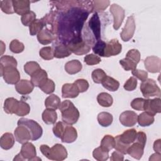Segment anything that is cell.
I'll return each instance as SVG.
<instances>
[{
	"mask_svg": "<svg viewBox=\"0 0 161 161\" xmlns=\"http://www.w3.org/2000/svg\"><path fill=\"white\" fill-rule=\"evenodd\" d=\"M18 125H24L29 130L31 135V140L35 141L38 140L43 133L42 126L35 121L28 118H22L18 119Z\"/></svg>",
	"mask_w": 161,
	"mask_h": 161,
	"instance_id": "8992f818",
	"label": "cell"
},
{
	"mask_svg": "<svg viewBox=\"0 0 161 161\" xmlns=\"http://www.w3.org/2000/svg\"><path fill=\"white\" fill-rule=\"evenodd\" d=\"M74 84L76 86L79 93L86 92L89 87L88 82L86 79H79L75 80Z\"/></svg>",
	"mask_w": 161,
	"mask_h": 161,
	"instance_id": "816d5d0a",
	"label": "cell"
},
{
	"mask_svg": "<svg viewBox=\"0 0 161 161\" xmlns=\"http://www.w3.org/2000/svg\"><path fill=\"white\" fill-rule=\"evenodd\" d=\"M0 64L2 65L4 67H16L18 63L15 58H14L13 57L9 55H3L0 58Z\"/></svg>",
	"mask_w": 161,
	"mask_h": 161,
	"instance_id": "7bdbcfd3",
	"label": "cell"
},
{
	"mask_svg": "<svg viewBox=\"0 0 161 161\" xmlns=\"http://www.w3.org/2000/svg\"><path fill=\"white\" fill-rule=\"evenodd\" d=\"M136 86H137L136 78H135V77H131L124 84L123 87L126 91H132L136 88Z\"/></svg>",
	"mask_w": 161,
	"mask_h": 161,
	"instance_id": "db71d44e",
	"label": "cell"
},
{
	"mask_svg": "<svg viewBox=\"0 0 161 161\" xmlns=\"http://www.w3.org/2000/svg\"><path fill=\"white\" fill-rule=\"evenodd\" d=\"M97 101L99 105L104 108L110 107L113 103L112 96L107 92H101L97 96Z\"/></svg>",
	"mask_w": 161,
	"mask_h": 161,
	"instance_id": "836d02e7",
	"label": "cell"
},
{
	"mask_svg": "<svg viewBox=\"0 0 161 161\" xmlns=\"http://www.w3.org/2000/svg\"><path fill=\"white\" fill-rule=\"evenodd\" d=\"M53 53L54 57L57 58H63L67 57L72 52L68 48L67 45L63 43H57L56 45H53Z\"/></svg>",
	"mask_w": 161,
	"mask_h": 161,
	"instance_id": "603a6c76",
	"label": "cell"
},
{
	"mask_svg": "<svg viewBox=\"0 0 161 161\" xmlns=\"http://www.w3.org/2000/svg\"><path fill=\"white\" fill-rule=\"evenodd\" d=\"M65 70L70 75L75 74L79 72L82 68L80 62L78 60H72L67 62L65 65Z\"/></svg>",
	"mask_w": 161,
	"mask_h": 161,
	"instance_id": "4316f807",
	"label": "cell"
},
{
	"mask_svg": "<svg viewBox=\"0 0 161 161\" xmlns=\"http://www.w3.org/2000/svg\"><path fill=\"white\" fill-rule=\"evenodd\" d=\"M40 69L41 68L40 65L35 61L28 62L24 65L25 72L30 76H31L34 73H35L37 70H38Z\"/></svg>",
	"mask_w": 161,
	"mask_h": 161,
	"instance_id": "ab89813d",
	"label": "cell"
},
{
	"mask_svg": "<svg viewBox=\"0 0 161 161\" xmlns=\"http://www.w3.org/2000/svg\"><path fill=\"white\" fill-rule=\"evenodd\" d=\"M92 156L94 159L98 161H105L109 158V152L103 150L100 147L95 148L92 152Z\"/></svg>",
	"mask_w": 161,
	"mask_h": 161,
	"instance_id": "f35d334b",
	"label": "cell"
},
{
	"mask_svg": "<svg viewBox=\"0 0 161 161\" xmlns=\"http://www.w3.org/2000/svg\"><path fill=\"white\" fill-rule=\"evenodd\" d=\"M101 84L105 89L111 92L117 91L119 87V82L117 80L108 75L106 76Z\"/></svg>",
	"mask_w": 161,
	"mask_h": 161,
	"instance_id": "f546056e",
	"label": "cell"
},
{
	"mask_svg": "<svg viewBox=\"0 0 161 161\" xmlns=\"http://www.w3.org/2000/svg\"><path fill=\"white\" fill-rule=\"evenodd\" d=\"M88 28L96 41L101 40V21L98 13H94L88 22Z\"/></svg>",
	"mask_w": 161,
	"mask_h": 161,
	"instance_id": "52a82bcc",
	"label": "cell"
},
{
	"mask_svg": "<svg viewBox=\"0 0 161 161\" xmlns=\"http://www.w3.org/2000/svg\"><path fill=\"white\" fill-rule=\"evenodd\" d=\"M137 114L133 111H125L119 115V121L125 126L131 127L137 122Z\"/></svg>",
	"mask_w": 161,
	"mask_h": 161,
	"instance_id": "2e32d148",
	"label": "cell"
},
{
	"mask_svg": "<svg viewBox=\"0 0 161 161\" xmlns=\"http://www.w3.org/2000/svg\"><path fill=\"white\" fill-rule=\"evenodd\" d=\"M60 104V97L55 94H50L45 101V106L47 109L56 110L59 108Z\"/></svg>",
	"mask_w": 161,
	"mask_h": 161,
	"instance_id": "83f0119b",
	"label": "cell"
},
{
	"mask_svg": "<svg viewBox=\"0 0 161 161\" xmlns=\"http://www.w3.org/2000/svg\"><path fill=\"white\" fill-rule=\"evenodd\" d=\"M114 145H115L114 138L111 135H106L103 138L101 142L100 147L104 151L109 152L111 150L114 148Z\"/></svg>",
	"mask_w": 161,
	"mask_h": 161,
	"instance_id": "e575fe53",
	"label": "cell"
},
{
	"mask_svg": "<svg viewBox=\"0 0 161 161\" xmlns=\"http://www.w3.org/2000/svg\"><path fill=\"white\" fill-rule=\"evenodd\" d=\"M110 1H92V12L98 13L105 10L109 5Z\"/></svg>",
	"mask_w": 161,
	"mask_h": 161,
	"instance_id": "8d00e7d4",
	"label": "cell"
},
{
	"mask_svg": "<svg viewBox=\"0 0 161 161\" xmlns=\"http://www.w3.org/2000/svg\"><path fill=\"white\" fill-rule=\"evenodd\" d=\"M84 62L89 65H94L98 64L101 62V58L96 54L91 53L86 55L84 58Z\"/></svg>",
	"mask_w": 161,
	"mask_h": 161,
	"instance_id": "681fc988",
	"label": "cell"
},
{
	"mask_svg": "<svg viewBox=\"0 0 161 161\" xmlns=\"http://www.w3.org/2000/svg\"><path fill=\"white\" fill-rule=\"evenodd\" d=\"M66 148L61 144L57 143L50 148V155L48 159L55 161H62L67 157Z\"/></svg>",
	"mask_w": 161,
	"mask_h": 161,
	"instance_id": "8fae6325",
	"label": "cell"
},
{
	"mask_svg": "<svg viewBox=\"0 0 161 161\" xmlns=\"http://www.w3.org/2000/svg\"><path fill=\"white\" fill-rule=\"evenodd\" d=\"M106 45V42L103 40H99L95 42L94 45L92 46V51L96 55H98L101 57H104V49Z\"/></svg>",
	"mask_w": 161,
	"mask_h": 161,
	"instance_id": "b9f144b4",
	"label": "cell"
},
{
	"mask_svg": "<svg viewBox=\"0 0 161 161\" xmlns=\"http://www.w3.org/2000/svg\"><path fill=\"white\" fill-rule=\"evenodd\" d=\"M20 154L24 160L31 161V160L36 157V150L34 145L30 142H26L21 146Z\"/></svg>",
	"mask_w": 161,
	"mask_h": 161,
	"instance_id": "e0dca14e",
	"label": "cell"
},
{
	"mask_svg": "<svg viewBox=\"0 0 161 161\" xmlns=\"http://www.w3.org/2000/svg\"><path fill=\"white\" fill-rule=\"evenodd\" d=\"M30 111V105L23 101H19L15 114H16L18 116H24L28 114Z\"/></svg>",
	"mask_w": 161,
	"mask_h": 161,
	"instance_id": "74e56055",
	"label": "cell"
},
{
	"mask_svg": "<svg viewBox=\"0 0 161 161\" xmlns=\"http://www.w3.org/2000/svg\"><path fill=\"white\" fill-rule=\"evenodd\" d=\"M13 5L14 13L18 15H24L30 11V1L28 0H13Z\"/></svg>",
	"mask_w": 161,
	"mask_h": 161,
	"instance_id": "ac0fdd59",
	"label": "cell"
},
{
	"mask_svg": "<svg viewBox=\"0 0 161 161\" xmlns=\"http://www.w3.org/2000/svg\"><path fill=\"white\" fill-rule=\"evenodd\" d=\"M48 79V75L47 72L40 69L34 73L31 76V81L33 84L36 87H40L45 80Z\"/></svg>",
	"mask_w": 161,
	"mask_h": 161,
	"instance_id": "d4e9b609",
	"label": "cell"
},
{
	"mask_svg": "<svg viewBox=\"0 0 161 161\" xmlns=\"http://www.w3.org/2000/svg\"><path fill=\"white\" fill-rule=\"evenodd\" d=\"M122 50V45L117 39H112L106 43L104 57H109L119 54Z\"/></svg>",
	"mask_w": 161,
	"mask_h": 161,
	"instance_id": "4fadbf2b",
	"label": "cell"
},
{
	"mask_svg": "<svg viewBox=\"0 0 161 161\" xmlns=\"http://www.w3.org/2000/svg\"><path fill=\"white\" fill-rule=\"evenodd\" d=\"M66 45L70 52L77 55L86 54L91 48V46L84 40L82 36L70 40Z\"/></svg>",
	"mask_w": 161,
	"mask_h": 161,
	"instance_id": "5b68a950",
	"label": "cell"
},
{
	"mask_svg": "<svg viewBox=\"0 0 161 161\" xmlns=\"http://www.w3.org/2000/svg\"><path fill=\"white\" fill-rule=\"evenodd\" d=\"M0 8L3 12L6 14H13L14 13L13 1L4 0L0 1Z\"/></svg>",
	"mask_w": 161,
	"mask_h": 161,
	"instance_id": "bcb514c9",
	"label": "cell"
},
{
	"mask_svg": "<svg viewBox=\"0 0 161 161\" xmlns=\"http://www.w3.org/2000/svg\"><path fill=\"white\" fill-rule=\"evenodd\" d=\"M4 81L8 84H16L20 80V74L16 67H4L3 74Z\"/></svg>",
	"mask_w": 161,
	"mask_h": 161,
	"instance_id": "30bf717a",
	"label": "cell"
},
{
	"mask_svg": "<svg viewBox=\"0 0 161 161\" xmlns=\"http://www.w3.org/2000/svg\"><path fill=\"white\" fill-rule=\"evenodd\" d=\"M35 19H36V14L31 11L21 16V23L25 26H30Z\"/></svg>",
	"mask_w": 161,
	"mask_h": 161,
	"instance_id": "c3c4849f",
	"label": "cell"
},
{
	"mask_svg": "<svg viewBox=\"0 0 161 161\" xmlns=\"http://www.w3.org/2000/svg\"><path fill=\"white\" fill-rule=\"evenodd\" d=\"M55 35L50 29L45 28L37 35V40L41 44L48 45L55 40Z\"/></svg>",
	"mask_w": 161,
	"mask_h": 161,
	"instance_id": "d6986e66",
	"label": "cell"
},
{
	"mask_svg": "<svg viewBox=\"0 0 161 161\" xmlns=\"http://www.w3.org/2000/svg\"><path fill=\"white\" fill-rule=\"evenodd\" d=\"M135 141H137L141 143L142 145L145 146L146 142H147V135L144 132L139 131L136 133V136Z\"/></svg>",
	"mask_w": 161,
	"mask_h": 161,
	"instance_id": "9f6ffc18",
	"label": "cell"
},
{
	"mask_svg": "<svg viewBox=\"0 0 161 161\" xmlns=\"http://www.w3.org/2000/svg\"><path fill=\"white\" fill-rule=\"evenodd\" d=\"M153 148L155 152L161 153V140L160 139H158L154 142Z\"/></svg>",
	"mask_w": 161,
	"mask_h": 161,
	"instance_id": "91938a15",
	"label": "cell"
},
{
	"mask_svg": "<svg viewBox=\"0 0 161 161\" xmlns=\"http://www.w3.org/2000/svg\"><path fill=\"white\" fill-rule=\"evenodd\" d=\"M65 128V126L64 122H62V121L57 122L55 124L54 126L53 127V129H52L53 133L56 137L58 138H61L64 132Z\"/></svg>",
	"mask_w": 161,
	"mask_h": 161,
	"instance_id": "f907efd6",
	"label": "cell"
},
{
	"mask_svg": "<svg viewBox=\"0 0 161 161\" xmlns=\"http://www.w3.org/2000/svg\"><path fill=\"white\" fill-rule=\"evenodd\" d=\"M146 70L151 73L160 72L161 70V60L156 56L147 57L144 60Z\"/></svg>",
	"mask_w": 161,
	"mask_h": 161,
	"instance_id": "5bb4252c",
	"label": "cell"
},
{
	"mask_svg": "<svg viewBox=\"0 0 161 161\" xmlns=\"http://www.w3.org/2000/svg\"><path fill=\"white\" fill-rule=\"evenodd\" d=\"M154 120V116H152L147 112L140 113L137 117V122L141 126H148L153 123Z\"/></svg>",
	"mask_w": 161,
	"mask_h": 161,
	"instance_id": "1f68e13d",
	"label": "cell"
},
{
	"mask_svg": "<svg viewBox=\"0 0 161 161\" xmlns=\"http://www.w3.org/2000/svg\"><path fill=\"white\" fill-rule=\"evenodd\" d=\"M140 89L143 96L146 98L153 96L160 97V89L152 79H147L143 81L140 84Z\"/></svg>",
	"mask_w": 161,
	"mask_h": 161,
	"instance_id": "277c9868",
	"label": "cell"
},
{
	"mask_svg": "<svg viewBox=\"0 0 161 161\" xmlns=\"http://www.w3.org/2000/svg\"><path fill=\"white\" fill-rule=\"evenodd\" d=\"M19 101L14 97L7 98L4 103V110L7 114H15Z\"/></svg>",
	"mask_w": 161,
	"mask_h": 161,
	"instance_id": "4dcf8cb0",
	"label": "cell"
},
{
	"mask_svg": "<svg viewBox=\"0 0 161 161\" xmlns=\"http://www.w3.org/2000/svg\"><path fill=\"white\" fill-rule=\"evenodd\" d=\"M45 26V23L43 19H36L30 26V33L31 36L38 35Z\"/></svg>",
	"mask_w": 161,
	"mask_h": 161,
	"instance_id": "d590c367",
	"label": "cell"
},
{
	"mask_svg": "<svg viewBox=\"0 0 161 161\" xmlns=\"http://www.w3.org/2000/svg\"><path fill=\"white\" fill-rule=\"evenodd\" d=\"M91 76L94 82L96 84H100L103 82L104 79L106 77V74L103 69H97L92 71L91 74Z\"/></svg>",
	"mask_w": 161,
	"mask_h": 161,
	"instance_id": "f6af8a7d",
	"label": "cell"
},
{
	"mask_svg": "<svg viewBox=\"0 0 161 161\" xmlns=\"http://www.w3.org/2000/svg\"><path fill=\"white\" fill-rule=\"evenodd\" d=\"M131 73L135 78L138 79L142 82H143L148 79V72L143 70H140V69H135L132 70Z\"/></svg>",
	"mask_w": 161,
	"mask_h": 161,
	"instance_id": "11a10c76",
	"label": "cell"
},
{
	"mask_svg": "<svg viewBox=\"0 0 161 161\" xmlns=\"http://www.w3.org/2000/svg\"><path fill=\"white\" fill-rule=\"evenodd\" d=\"M109 11L113 16V28L118 30L125 18V10L118 4L114 3L111 5Z\"/></svg>",
	"mask_w": 161,
	"mask_h": 161,
	"instance_id": "ba28073f",
	"label": "cell"
},
{
	"mask_svg": "<svg viewBox=\"0 0 161 161\" xmlns=\"http://www.w3.org/2000/svg\"><path fill=\"white\" fill-rule=\"evenodd\" d=\"M40 56L45 60H52L54 57L53 49L50 47H45L41 48L39 51Z\"/></svg>",
	"mask_w": 161,
	"mask_h": 161,
	"instance_id": "ee69618b",
	"label": "cell"
},
{
	"mask_svg": "<svg viewBox=\"0 0 161 161\" xmlns=\"http://www.w3.org/2000/svg\"><path fill=\"white\" fill-rule=\"evenodd\" d=\"M140 60V52L137 49H131L127 52L125 58L119 60V64L126 71L133 70L136 68Z\"/></svg>",
	"mask_w": 161,
	"mask_h": 161,
	"instance_id": "3957f363",
	"label": "cell"
},
{
	"mask_svg": "<svg viewBox=\"0 0 161 161\" xmlns=\"http://www.w3.org/2000/svg\"><path fill=\"white\" fill-rule=\"evenodd\" d=\"M136 130L134 128L125 131L121 135H117L114 138V148L116 151L124 154H127V150L133 143L136 136Z\"/></svg>",
	"mask_w": 161,
	"mask_h": 161,
	"instance_id": "7a4b0ae2",
	"label": "cell"
},
{
	"mask_svg": "<svg viewBox=\"0 0 161 161\" xmlns=\"http://www.w3.org/2000/svg\"><path fill=\"white\" fill-rule=\"evenodd\" d=\"M144 148L145 145H142L141 143L137 141H135L133 144L128 147L127 150V153L131 157L137 160H140L143 156Z\"/></svg>",
	"mask_w": 161,
	"mask_h": 161,
	"instance_id": "44dd1931",
	"label": "cell"
},
{
	"mask_svg": "<svg viewBox=\"0 0 161 161\" xmlns=\"http://www.w3.org/2000/svg\"><path fill=\"white\" fill-rule=\"evenodd\" d=\"M1 54H3L6 49V46L4 45V43L2 41L1 42Z\"/></svg>",
	"mask_w": 161,
	"mask_h": 161,
	"instance_id": "be15d7a7",
	"label": "cell"
},
{
	"mask_svg": "<svg viewBox=\"0 0 161 161\" xmlns=\"http://www.w3.org/2000/svg\"><path fill=\"white\" fill-rule=\"evenodd\" d=\"M149 160H158L160 161L161 160V153L155 152V153L152 154L150 158H149Z\"/></svg>",
	"mask_w": 161,
	"mask_h": 161,
	"instance_id": "94428289",
	"label": "cell"
},
{
	"mask_svg": "<svg viewBox=\"0 0 161 161\" xmlns=\"http://www.w3.org/2000/svg\"><path fill=\"white\" fill-rule=\"evenodd\" d=\"M145 99L137 97L134 99L131 102V106L133 109L137 110V111H143L144 104H145Z\"/></svg>",
	"mask_w": 161,
	"mask_h": 161,
	"instance_id": "f5cc1de1",
	"label": "cell"
},
{
	"mask_svg": "<svg viewBox=\"0 0 161 161\" xmlns=\"http://www.w3.org/2000/svg\"><path fill=\"white\" fill-rule=\"evenodd\" d=\"M39 88L45 94H50L54 92L55 89V85L54 82L52 79H48L39 87Z\"/></svg>",
	"mask_w": 161,
	"mask_h": 161,
	"instance_id": "60d3db41",
	"label": "cell"
},
{
	"mask_svg": "<svg viewBox=\"0 0 161 161\" xmlns=\"http://www.w3.org/2000/svg\"><path fill=\"white\" fill-rule=\"evenodd\" d=\"M40 150L42 152V153L47 158H48L49 155H50V148L47 145H42L40 147Z\"/></svg>",
	"mask_w": 161,
	"mask_h": 161,
	"instance_id": "680465c9",
	"label": "cell"
},
{
	"mask_svg": "<svg viewBox=\"0 0 161 161\" xmlns=\"http://www.w3.org/2000/svg\"><path fill=\"white\" fill-rule=\"evenodd\" d=\"M59 109L62 114V120L65 124L72 125L77 123L79 118V112L72 102L69 100L62 101Z\"/></svg>",
	"mask_w": 161,
	"mask_h": 161,
	"instance_id": "6da1fadb",
	"label": "cell"
},
{
	"mask_svg": "<svg viewBox=\"0 0 161 161\" xmlns=\"http://www.w3.org/2000/svg\"><path fill=\"white\" fill-rule=\"evenodd\" d=\"M79 92L74 83L64 84L62 87L63 98H75L78 96Z\"/></svg>",
	"mask_w": 161,
	"mask_h": 161,
	"instance_id": "7402d4cb",
	"label": "cell"
},
{
	"mask_svg": "<svg viewBox=\"0 0 161 161\" xmlns=\"http://www.w3.org/2000/svg\"><path fill=\"white\" fill-rule=\"evenodd\" d=\"M14 136L16 140L21 143L24 144L31 140V135L29 130L24 125H18L14 130Z\"/></svg>",
	"mask_w": 161,
	"mask_h": 161,
	"instance_id": "9a60e30c",
	"label": "cell"
},
{
	"mask_svg": "<svg viewBox=\"0 0 161 161\" xmlns=\"http://www.w3.org/2000/svg\"><path fill=\"white\" fill-rule=\"evenodd\" d=\"M97 118L99 124L103 127L110 126L113 121V115L108 112H101L99 113Z\"/></svg>",
	"mask_w": 161,
	"mask_h": 161,
	"instance_id": "d6a6232c",
	"label": "cell"
},
{
	"mask_svg": "<svg viewBox=\"0 0 161 161\" xmlns=\"http://www.w3.org/2000/svg\"><path fill=\"white\" fill-rule=\"evenodd\" d=\"M77 138V132L76 129L71 125L65 126V128L62 138H60L64 143H70L76 140Z\"/></svg>",
	"mask_w": 161,
	"mask_h": 161,
	"instance_id": "cb8c5ba5",
	"label": "cell"
},
{
	"mask_svg": "<svg viewBox=\"0 0 161 161\" xmlns=\"http://www.w3.org/2000/svg\"><path fill=\"white\" fill-rule=\"evenodd\" d=\"M143 111L148 114L155 116L157 113H161V99L160 97L145 99Z\"/></svg>",
	"mask_w": 161,
	"mask_h": 161,
	"instance_id": "7c38bea8",
	"label": "cell"
},
{
	"mask_svg": "<svg viewBox=\"0 0 161 161\" xmlns=\"http://www.w3.org/2000/svg\"><path fill=\"white\" fill-rule=\"evenodd\" d=\"M110 160L111 161H123L124 160L123 154L118 151H114L112 153Z\"/></svg>",
	"mask_w": 161,
	"mask_h": 161,
	"instance_id": "6f0895ef",
	"label": "cell"
},
{
	"mask_svg": "<svg viewBox=\"0 0 161 161\" xmlns=\"http://www.w3.org/2000/svg\"><path fill=\"white\" fill-rule=\"evenodd\" d=\"M135 23L133 16L128 18L122 31L120 33L121 38L123 42H128L133 36L135 31Z\"/></svg>",
	"mask_w": 161,
	"mask_h": 161,
	"instance_id": "9c48e42d",
	"label": "cell"
},
{
	"mask_svg": "<svg viewBox=\"0 0 161 161\" xmlns=\"http://www.w3.org/2000/svg\"><path fill=\"white\" fill-rule=\"evenodd\" d=\"M42 119L47 125L55 124L57 119V114L55 110L46 109L42 113Z\"/></svg>",
	"mask_w": 161,
	"mask_h": 161,
	"instance_id": "f1b7e54d",
	"label": "cell"
},
{
	"mask_svg": "<svg viewBox=\"0 0 161 161\" xmlns=\"http://www.w3.org/2000/svg\"><path fill=\"white\" fill-rule=\"evenodd\" d=\"M13 160H25L24 158L21 155L20 153H19L18 155H16V157L13 158Z\"/></svg>",
	"mask_w": 161,
	"mask_h": 161,
	"instance_id": "6125c7cd",
	"label": "cell"
},
{
	"mask_svg": "<svg viewBox=\"0 0 161 161\" xmlns=\"http://www.w3.org/2000/svg\"><path fill=\"white\" fill-rule=\"evenodd\" d=\"M14 137L11 133H4L0 138V146L4 150H9L14 144Z\"/></svg>",
	"mask_w": 161,
	"mask_h": 161,
	"instance_id": "484cf974",
	"label": "cell"
},
{
	"mask_svg": "<svg viewBox=\"0 0 161 161\" xmlns=\"http://www.w3.org/2000/svg\"><path fill=\"white\" fill-rule=\"evenodd\" d=\"M9 49L14 53H19L24 50L25 46L23 43L14 39L9 44Z\"/></svg>",
	"mask_w": 161,
	"mask_h": 161,
	"instance_id": "7dc6e473",
	"label": "cell"
},
{
	"mask_svg": "<svg viewBox=\"0 0 161 161\" xmlns=\"http://www.w3.org/2000/svg\"><path fill=\"white\" fill-rule=\"evenodd\" d=\"M34 86H35L31 81L27 79H22L15 84V89L19 94L21 95H26L30 94L33 91Z\"/></svg>",
	"mask_w": 161,
	"mask_h": 161,
	"instance_id": "ffe728a7",
	"label": "cell"
}]
</instances>
